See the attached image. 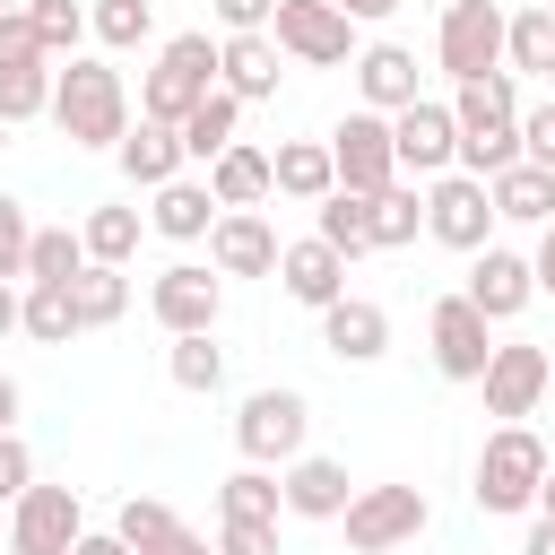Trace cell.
<instances>
[{
	"instance_id": "23",
	"label": "cell",
	"mask_w": 555,
	"mask_h": 555,
	"mask_svg": "<svg viewBox=\"0 0 555 555\" xmlns=\"http://www.w3.org/2000/svg\"><path fill=\"white\" fill-rule=\"evenodd\" d=\"M269 173H278V191H286V199H312V208H321V199L338 191V165H330V139H286V147L269 156Z\"/></svg>"
},
{
	"instance_id": "44",
	"label": "cell",
	"mask_w": 555,
	"mask_h": 555,
	"mask_svg": "<svg viewBox=\"0 0 555 555\" xmlns=\"http://www.w3.org/2000/svg\"><path fill=\"white\" fill-rule=\"evenodd\" d=\"M217 555H278V520H225Z\"/></svg>"
},
{
	"instance_id": "34",
	"label": "cell",
	"mask_w": 555,
	"mask_h": 555,
	"mask_svg": "<svg viewBox=\"0 0 555 555\" xmlns=\"http://www.w3.org/2000/svg\"><path fill=\"white\" fill-rule=\"evenodd\" d=\"M52 87H61V69H43V61L0 69V121H35V113H52Z\"/></svg>"
},
{
	"instance_id": "49",
	"label": "cell",
	"mask_w": 555,
	"mask_h": 555,
	"mask_svg": "<svg viewBox=\"0 0 555 555\" xmlns=\"http://www.w3.org/2000/svg\"><path fill=\"white\" fill-rule=\"evenodd\" d=\"M529 269H538V295H555V234L538 243V260H529Z\"/></svg>"
},
{
	"instance_id": "14",
	"label": "cell",
	"mask_w": 555,
	"mask_h": 555,
	"mask_svg": "<svg viewBox=\"0 0 555 555\" xmlns=\"http://www.w3.org/2000/svg\"><path fill=\"white\" fill-rule=\"evenodd\" d=\"M278 234H269V217L260 208H225L217 225H208V260L225 269V278H278Z\"/></svg>"
},
{
	"instance_id": "56",
	"label": "cell",
	"mask_w": 555,
	"mask_h": 555,
	"mask_svg": "<svg viewBox=\"0 0 555 555\" xmlns=\"http://www.w3.org/2000/svg\"><path fill=\"white\" fill-rule=\"evenodd\" d=\"M9 9H17V0H0V17H9Z\"/></svg>"
},
{
	"instance_id": "47",
	"label": "cell",
	"mask_w": 555,
	"mask_h": 555,
	"mask_svg": "<svg viewBox=\"0 0 555 555\" xmlns=\"http://www.w3.org/2000/svg\"><path fill=\"white\" fill-rule=\"evenodd\" d=\"M217 17H225V35H260L278 17V0H217Z\"/></svg>"
},
{
	"instance_id": "16",
	"label": "cell",
	"mask_w": 555,
	"mask_h": 555,
	"mask_svg": "<svg viewBox=\"0 0 555 555\" xmlns=\"http://www.w3.org/2000/svg\"><path fill=\"white\" fill-rule=\"evenodd\" d=\"M546 382H555L546 347H529V338H520V347H494V364H486V408L520 425V416H529V408L546 399Z\"/></svg>"
},
{
	"instance_id": "33",
	"label": "cell",
	"mask_w": 555,
	"mask_h": 555,
	"mask_svg": "<svg viewBox=\"0 0 555 555\" xmlns=\"http://www.w3.org/2000/svg\"><path fill=\"white\" fill-rule=\"evenodd\" d=\"M217 512H225V520H278V512H286V486L260 477V468H234V477L217 486Z\"/></svg>"
},
{
	"instance_id": "10",
	"label": "cell",
	"mask_w": 555,
	"mask_h": 555,
	"mask_svg": "<svg viewBox=\"0 0 555 555\" xmlns=\"http://www.w3.org/2000/svg\"><path fill=\"white\" fill-rule=\"evenodd\" d=\"M78 529V486H26L9 512V555H69Z\"/></svg>"
},
{
	"instance_id": "46",
	"label": "cell",
	"mask_w": 555,
	"mask_h": 555,
	"mask_svg": "<svg viewBox=\"0 0 555 555\" xmlns=\"http://www.w3.org/2000/svg\"><path fill=\"white\" fill-rule=\"evenodd\" d=\"M35 486V460H26V442L17 434H0V503H17Z\"/></svg>"
},
{
	"instance_id": "53",
	"label": "cell",
	"mask_w": 555,
	"mask_h": 555,
	"mask_svg": "<svg viewBox=\"0 0 555 555\" xmlns=\"http://www.w3.org/2000/svg\"><path fill=\"white\" fill-rule=\"evenodd\" d=\"M520 555H555V520H546V512H538V529H529V546H520Z\"/></svg>"
},
{
	"instance_id": "36",
	"label": "cell",
	"mask_w": 555,
	"mask_h": 555,
	"mask_svg": "<svg viewBox=\"0 0 555 555\" xmlns=\"http://www.w3.org/2000/svg\"><path fill=\"white\" fill-rule=\"evenodd\" d=\"M78 243H87V260H104V269H121V260L139 251V208H95V217L78 225Z\"/></svg>"
},
{
	"instance_id": "4",
	"label": "cell",
	"mask_w": 555,
	"mask_h": 555,
	"mask_svg": "<svg viewBox=\"0 0 555 555\" xmlns=\"http://www.w3.org/2000/svg\"><path fill=\"white\" fill-rule=\"evenodd\" d=\"M538 486H546V451H538V434H529V425L486 434V451H477V512H529Z\"/></svg>"
},
{
	"instance_id": "48",
	"label": "cell",
	"mask_w": 555,
	"mask_h": 555,
	"mask_svg": "<svg viewBox=\"0 0 555 555\" xmlns=\"http://www.w3.org/2000/svg\"><path fill=\"white\" fill-rule=\"evenodd\" d=\"M69 555H130V546H121V538H113V529H87V538H78V546H69Z\"/></svg>"
},
{
	"instance_id": "30",
	"label": "cell",
	"mask_w": 555,
	"mask_h": 555,
	"mask_svg": "<svg viewBox=\"0 0 555 555\" xmlns=\"http://www.w3.org/2000/svg\"><path fill=\"white\" fill-rule=\"evenodd\" d=\"M234 113H243V95H225V87H217V95H208V104H199V113L182 121V156L217 165V156L234 147Z\"/></svg>"
},
{
	"instance_id": "55",
	"label": "cell",
	"mask_w": 555,
	"mask_h": 555,
	"mask_svg": "<svg viewBox=\"0 0 555 555\" xmlns=\"http://www.w3.org/2000/svg\"><path fill=\"white\" fill-rule=\"evenodd\" d=\"M538 512H546V520H555V468H546V486H538Z\"/></svg>"
},
{
	"instance_id": "39",
	"label": "cell",
	"mask_w": 555,
	"mask_h": 555,
	"mask_svg": "<svg viewBox=\"0 0 555 555\" xmlns=\"http://www.w3.org/2000/svg\"><path fill=\"white\" fill-rule=\"evenodd\" d=\"M26 17H35V43H43V52H69V61H78V35L95 26L78 0H26Z\"/></svg>"
},
{
	"instance_id": "35",
	"label": "cell",
	"mask_w": 555,
	"mask_h": 555,
	"mask_svg": "<svg viewBox=\"0 0 555 555\" xmlns=\"http://www.w3.org/2000/svg\"><path fill=\"white\" fill-rule=\"evenodd\" d=\"M416 225H425V199H416L408 182H390V191L373 199V251H408Z\"/></svg>"
},
{
	"instance_id": "6",
	"label": "cell",
	"mask_w": 555,
	"mask_h": 555,
	"mask_svg": "<svg viewBox=\"0 0 555 555\" xmlns=\"http://www.w3.org/2000/svg\"><path fill=\"white\" fill-rule=\"evenodd\" d=\"M330 165H338V191H390L399 182V147H390V113H347L330 130Z\"/></svg>"
},
{
	"instance_id": "25",
	"label": "cell",
	"mask_w": 555,
	"mask_h": 555,
	"mask_svg": "<svg viewBox=\"0 0 555 555\" xmlns=\"http://www.w3.org/2000/svg\"><path fill=\"white\" fill-rule=\"evenodd\" d=\"M208 191H217V208H260V199L278 191V173H269V156H260V147H243V139H234V147L208 165Z\"/></svg>"
},
{
	"instance_id": "20",
	"label": "cell",
	"mask_w": 555,
	"mask_h": 555,
	"mask_svg": "<svg viewBox=\"0 0 555 555\" xmlns=\"http://www.w3.org/2000/svg\"><path fill=\"white\" fill-rule=\"evenodd\" d=\"M286 512L295 520H338L347 503H356V486H347V468L338 460H286Z\"/></svg>"
},
{
	"instance_id": "21",
	"label": "cell",
	"mask_w": 555,
	"mask_h": 555,
	"mask_svg": "<svg viewBox=\"0 0 555 555\" xmlns=\"http://www.w3.org/2000/svg\"><path fill=\"white\" fill-rule=\"evenodd\" d=\"M356 87H364V113H408L416 104V52L408 43H373L356 61Z\"/></svg>"
},
{
	"instance_id": "42",
	"label": "cell",
	"mask_w": 555,
	"mask_h": 555,
	"mask_svg": "<svg viewBox=\"0 0 555 555\" xmlns=\"http://www.w3.org/2000/svg\"><path fill=\"white\" fill-rule=\"evenodd\" d=\"M26 243H35V225H26V208L0 191V278H26Z\"/></svg>"
},
{
	"instance_id": "32",
	"label": "cell",
	"mask_w": 555,
	"mask_h": 555,
	"mask_svg": "<svg viewBox=\"0 0 555 555\" xmlns=\"http://www.w3.org/2000/svg\"><path fill=\"white\" fill-rule=\"evenodd\" d=\"M17 330H26V338H43V347H61V338H78L87 321H78V295H69V286H26Z\"/></svg>"
},
{
	"instance_id": "19",
	"label": "cell",
	"mask_w": 555,
	"mask_h": 555,
	"mask_svg": "<svg viewBox=\"0 0 555 555\" xmlns=\"http://www.w3.org/2000/svg\"><path fill=\"white\" fill-rule=\"evenodd\" d=\"M321 347H330L338 364H373V356L390 347V312L364 304V295H338V304L321 312Z\"/></svg>"
},
{
	"instance_id": "51",
	"label": "cell",
	"mask_w": 555,
	"mask_h": 555,
	"mask_svg": "<svg viewBox=\"0 0 555 555\" xmlns=\"http://www.w3.org/2000/svg\"><path fill=\"white\" fill-rule=\"evenodd\" d=\"M330 9H338V17H390L399 0H330Z\"/></svg>"
},
{
	"instance_id": "22",
	"label": "cell",
	"mask_w": 555,
	"mask_h": 555,
	"mask_svg": "<svg viewBox=\"0 0 555 555\" xmlns=\"http://www.w3.org/2000/svg\"><path fill=\"white\" fill-rule=\"evenodd\" d=\"M217 87L243 95V104L251 95H278V43L269 35H225L217 43Z\"/></svg>"
},
{
	"instance_id": "40",
	"label": "cell",
	"mask_w": 555,
	"mask_h": 555,
	"mask_svg": "<svg viewBox=\"0 0 555 555\" xmlns=\"http://www.w3.org/2000/svg\"><path fill=\"white\" fill-rule=\"evenodd\" d=\"M165 364H173V382H182V390H217V382H225V356L208 347V330H199V338H173V356H165Z\"/></svg>"
},
{
	"instance_id": "1",
	"label": "cell",
	"mask_w": 555,
	"mask_h": 555,
	"mask_svg": "<svg viewBox=\"0 0 555 555\" xmlns=\"http://www.w3.org/2000/svg\"><path fill=\"white\" fill-rule=\"evenodd\" d=\"M451 121H460V173L494 182V173H512V165H520V87H512V69H494V78L460 87Z\"/></svg>"
},
{
	"instance_id": "2",
	"label": "cell",
	"mask_w": 555,
	"mask_h": 555,
	"mask_svg": "<svg viewBox=\"0 0 555 555\" xmlns=\"http://www.w3.org/2000/svg\"><path fill=\"white\" fill-rule=\"evenodd\" d=\"M52 121H61L69 147H121V139H130L121 69H104V61H69L61 87H52Z\"/></svg>"
},
{
	"instance_id": "38",
	"label": "cell",
	"mask_w": 555,
	"mask_h": 555,
	"mask_svg": "<svg viewBox=\"0 0 555 555\" xmlns=\"http://www.w3.org/2000/svg\"><path fill=\"white\" fill-rule=\"evenodd\" d=\"M173 529H182V520H173V512H165L156 494H130V503H121V520H113V538H121L130 555H156V546H165Z\"/></svg>"
},
{
	"instance_id": "50",
	"label": "cell",
	"mask_w": 555,
	"mask_h": 555,
	"mask_svg": "<svg viewBox=\"0 0 555 555\" xmlns=\"http://www.w3.org/2000/svg\"><path fill=\"white\" fill-rule=\"evenodd\" d=\"M17 312H26V295H17V286H9V278H0V338H9V330H17Z\"/></svg>"
},
{
	"instance_id": "11",
	"label": "cell",
	"mask_w": 555,
	"mask_h": 555,
	"mask_svg": "<svg viewBox=\"0 0 555 555\" xmlns=\"http://www.w3.org/2000/svg\"><path fill=\"white\" fill-rule=\"evenodd\" d=\"M390 147H399V173H442V165H460V121H451V104H408V113H390Z\"/></svg>"
},
{
	"instance_id": "41",
	"label": "cell",
	"mask_w": 555,
	"mask_h": 555,
	"mask_svg": "<svg viewBox=\"0 0 555 555\" xmlns=\"http://www.w3.org/2000/svg\"><path fill=\"white\" fill-rule=\"evenodd\" d=\"M147 26H156V9H147V0H95V35H104L113 52L147 43Z\"/></svg>"
},
{
	"instance_id": "9",
	"label": "cell",
	"mask_w": 555,
	"mask_h": 555,
	"mask_svg": "<svg viewBox=\"0 0 555 555\" xmlns=\"http://www.w3.org/2000/svg\"><path fill=\"white\" fill-rule=\"evenodd\" d=\"M486 225H494V191L477 173H434L425 191V234L451 243V251H486Z\"/></svg>"
},
{
	"instance_id": "26",
	"label": "cell",
	"mask_w": 555,
	"mask_h": 555,
	"mask_svg": "<svg viewBox=\"0 0 555 555\" xmlns=\"http://www.w3.org/2000/svg\"><path fill=\"white\" fill-rule=\"evenodd\" d=\"M217 217H225V208H217V191H208V182H182V173H173V182L156 191V208H147V225H156V234H173V243L208 234Z\"/></svg>"
},
{
	"instance_id": "43",
	"label": "cell",
	"mask_w": 555,
	"mask_h": 555,
	"mask_svg": "<svg viewBox=\"0 0 555 555\" xmlns=\"http://www.w3.org/2000/svg\"><path fill=\"white\" fill-rule=\"evenodd\" d=\"M17 61H52V52L35 43V17H26V9L0 17V69H17Z\"/></svg>"
},
{
	"instance_id": "13",
	"label": "cell",
	"mask_w": 555,
	"mask_h": 555,
	"mask_svg": "<svg viewBox=\"0 0 555 555\" xmlns=\"http://www.w3.org/2000/svg\"><path fill=\"white\" fill-rule=\"evenodd\" d=\"M278 52H295V61H312V69H338L347 61V26L356 17H338L330 0H278Z\"/></svg>"
},
{
	"instance_id": "28",
	"label": "cell",
	"mask_w": 555,
	"mask_h": 555,
	"mask_svg": "<svg viewBox=\"0 0 555 555\" xmlns=\"http://www.w3.org/2000/svg\"><path fill=\"white\" fill-rule=\"evenodd\" d=\"M321 243L347 251V260L373 251V191H330V199H321Z\"/></svg>"
},
{
	"instance_id": "17",
	"label": "cell",
	"mask_w": 555,
	"mask_h": 555,
	"mask_svg": "<svg viewBox=\"0 0 555 555\" xmlns=\"http://www.w3.org/2000/svg\"><path fill=\"white\" fill-rule=\"evenodd\" d=\"M460 295H468V304H477V312H486V321H512V312H520V304H529V295H538V269H529V260H520V251H503V243H486V251H477V269H468V286H460Z\"/></svg>"
},
{
	"instance_id": "45",
	"label": "cell",
	"mask_w": 555,
	"mask_h": 555,
	"mask_svg": "<svg viewBox=\"0 0 555 555\" xmlns=\"http://www.w3.org/2000/svg\"><path fill=\"white\" fill-rule=\"evenodd\" d=\"M520 156L555 173V104H538V113H520Z\"/></svg>"
},
{
	"instance_id": "29",
	"label": "cell",
	"mask_w": 555,
	"mask_h": 555,
	"mask_svg": "<svg viewBox=\"0 0 555 555\" xmlns=\"http://www.w3.org/2000/svg\"><path fill=\"white\" fill-rule=\"evenodd\" d=\"M87 269V243L69 234V225H35V243H26V286H69Z\"/></svg>"
},
{
	"instance_id": "57",
	"label": "cell",
	"mask_w": 555,
	"mask_h": 555,
	"mask_svg": "<svg viewBox=\"0 0 555 555\" xmlns=\"http://www.w3.org/2000/svg\"><path fill=\"white\" fill-rule=\"evenodd\" d=\"M442 9H451V0H442Z\"/></svg>"
},
{
	"instance_id": "27",
	"label": "cell",
	"mask_w": 555,
	"mask_h": 555,
	"mask_svg": "<svg viewBox=\"0 0 555 555\" xmlns=\"http://www.w3.org/2000/svg\"><path fill=\"white\" fill-rule=\"evenodd\" d=\"M486 191H494V217H512V225H546V217H555V173L529 165V156H520L512 173H494Z\"/></svg>"
},
{
	"instance_id": "24",
	"label": "cell",
	"mask_w": 555,
	"mask_h": 555,
	"mask_svg": "<svg viewBox=\"0 0 555 555\" xmlns=\"http://www.w3.org/2000/svg\"><path fill=\"white\" fill-rule=\"evenodd\" d=\"M113 156H121V173H130V182L165 191V182H173V165H182V130H173V121H139Z\"/></svg>"
},
{
	"instance_id": "7",
	"label": "cell",
	"mask_w": 555,
	"mask_h": 555,
	"mask_svg": "<svg viewBox=\"0 0 555 555\" xmlns=\"http://www.w3.org/2000/svg\"><path fill=\"white\" fill-rule=\"evenodd\" d=\"M304 425H312L304 390H251L243 416H234V442H243L251 468H269V460H304Z\"/></svg>"
},
{
	"instance_id": "52",
	"label": "cell",
	"mask_w": 555,
	"mask_h": 555,
	"mask_svg": "<svg viewBox=\"0 0 555 555\" xmlns=\"http://www.w3.org/2000/svg\"><path fill=\"white\" fill-rule=\"evenodd\" d=\"M156 555H217V546H208V538H191V529H173V538H165Z\"/></svg>"
},
{
	"instance_id": "12",
	"label": "cell",
	"mask_w": 555,
	"mask_h": 555,
	"mask_svg": "<svg viewBox=\"0 0 555 555\" xmlns=\"http://www.w3.org/2000/svg\"><path fill=\"white\" fill-rule=\"evenodd\" d=\"M434 364H442L451 382H486L494 338H486V312H477L468 295H442V304H434Z\"/></svg>"
},
{
	"instance_id": "37",
	"label": "cell",
	"mask_w": 555,
	"mask_h": 555,
	"mask_svg": "<svg viewBox=\"0 0 555 555\" xmlns=\"http://www.w3.org/2000/svg\"><path fill=\"white\" fill-rule=\"evenodd\" d=\"M503 61H512V78L520 69H555V9H520L512 35H503Z\"/></svg>"
},
{
	"instance_id": "54",
	"label": "cell",
	"mask_w": 555,
	"mask_h": 555,
	"mask_svg": "<svg viewBox=\"0 0 555 555\" xmlns=\"http://www.w3.org/2000/svg\"><path fill=\"white\" fill-rule=\"evenodd\" d=\"M0 434H17V382L0 373Z\"/></svg>"
},
{
	"instance_id": "31",
	"label": "cell",
	"mask_w": 555,
	"mask_h": 555,
	"mask_svg": "<svg viewBox=\"0 0 555 555\" xmlns=\"http://www.w3.org/2000/svg\"><path fill=\"white\" fill-rule=\"evenodd\" d=\"M69 295H78V321H87V330H104V321H121V312H130V278H121V269H104V260H87V269L69 278Z\"/></svg>"
},
{
	"instance_id": "18",
	"label": "cell",
	"mask_w": 555,
	"mask_h": 555,
	"mask_svg": "<svg viewBox=\"0 0 555 555\" xmlns=\"http://www.w3.org/2000/svg\"><path fill=\"white\" fill-rule=\"evenodd\" d=\"M278 286H286L295 304L330 312V304L347 295V251H330L321 234H312V243H286V251H278Z\"/></svg>"
},
{
	"instance_id": "5",
	"label": "cell",
	"mask_w": 555,
	"mask_h": 555,
	"mask_svg": "<svg viewBox=\"0 0 555 555\" xmlns=\"http://www.w3.org/2000/svg\"><path fill=\"white\" fill-rule=\"evenodd\" d=\"M503 35H512V17H503L494 0H451V9H442L434 52H442V69H451L460 87H477V78H494V69H503Z\"/></svg>"
},
{
	"instance_id": "8",
	"label": "cell",
	"mask_w": 555,
	"mask_h": 555,
	"mask_svg": "<svg viewBox=\"0 0 555 555\" xmlns=\"http://www.w3.org/2000/svg\"><path fill=\"white\" fill-rule=\"evenodd\" d=\"M338 520H347V546L356 555H390V546L425 538V494L416 486H364Z\"/></svg>"
},
{
	"instance_id": "58",
	"label": "cell",
	"mask_w": 555,
	"mask_h": 555,
	"mask_svg": "<svg viewBox=\"0 0 555 555\" xmlns=\"http://www.w3.org/2000/svg\"><path fill=\"white\" fill-rule=\"evenodd\" d=\"M546 364H555V356H546Z\"/></svg>"
},
{
	"instance_id": "15",
	"label": "cell",
	"mask_w": 555,
	"mask_h": 555,
	"mask_svg": "<svg viewBox=\"0 0 555 555\" xmlns=\"http://www.w3.org/2000/svg\"><path fill=\"white\" fill-rule=\"evenodd\" d=\"M147 304H156V321H165L173 338H199V330H217V278H208L199 260H173V269L147 286Z\"/></svg>"
},
{
	"instance_id": "3",
	"label": "cell",
	"mask_w": 555,
	"mask_h": 555,
	"mask_svg": "<svg viewBox=\"0 0 555 555\" xmlns=\"http://www.w3.org/2000/svg\"><path fill=\"white\" fill-rule=\"evenodd\" d=\"M208 95H217V43H208V35H173V43L156 52L147 87H139V121H173V130H182Z\"/></svg>"
}]
</instances>
